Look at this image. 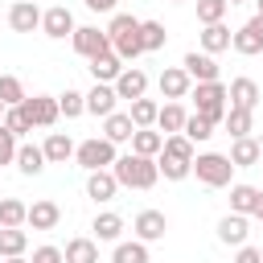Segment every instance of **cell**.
Here are the masks:
<instances>
[{
	"label": "cell",
	"instance_id": "cell-1",
	"mask_svg": "<svg viewBox=\"0 0 263 263\" xmlns=\"http://www.w3.org/2000/svg\"><path fill=\"white\" fill-rule=\"evenodd\" d=\"M111 173H115L119 189H152V185L160 181L156 160H152V156H136V152H123V156L111 164Z\"/></svg>",
	"mask_w": 263,
	"mask_h": 263
},
{
	"label": "cell",
	"instance_id": "cell-2",
	"mask_svg": "<svg viewBox=\"0 0 263 263\" xmlns=\"http://www.w3.org/2000/svg\"><path fill=\"white\" fill-rule=\"evenodd\" d=\"M189 99H193V111L197 115H205L214 127L226 119V111H230V86L218 78V82H193V90H189Z\"/></svg>",
	"mask_w": 263,
	"mask_h": 263
},
{
	"label": "cell",
	"instance_id": "cell-3",
	"mask_svg": "<svg viewBox=\"0 0 263 263\" xmlns=\"http://www.w3.org/2000/svg\"><path fill=\"white\" fill-rule=\"evenodd\" d=\"M193 177L205 185V189H226L230 177H234V164L226 152H197L193 160Z\"/></svg>",
	"mask_w": 263,
	"mask_h": 263
},
{
	"label": "cell",
	"instance_id": "cell-4",
	"mask_svg": "<svg viewBox=\"0 0 263 263\" xmlns=\"http://www.w3.org/2000/svg\"><path fill=\"white\" fill-rule=\"evenodd\" d=\"M74 160H78L86 173H99V168H111V164L119 160V148H115L107 136H90V140H82V144H78Z\"/></svg>",
	"mask_w": 263,
	"mask_h": 263
},
{
	"label": "cell",
	"instance_id": "cell-5",
	"mask_svg": "<svg viewBox=\"0 0 263 263\" xmlns=\"http://www.w3.org/2000/svg\"><path fill=\"white\" fill-rule=\"evenodd\" d=\"M70 45H74V53L78 58H99V53H111V37H107V29H99V25H78L74 29V37H70Z\"/></svg>",
	"mask_w": 263,
	"mask_h": 263
},
{
	"label": "cell",
	"instance_id": "cell-6",
	"mask_svg": "<svg viewBox=\"0 0 263 263\" xmlns=\"http://www.w3.org/2000/svg\"><path fill=\"white\" fill-rule=\"evenodd\" d=\"M156 86H160V99H164V103H181V99H189L193 78H189L181 66H164L160 78H156Z\"/></svg>",
	"mask_w": 263,
	"mask_h": 263
},
{
	"label": "cell",
	"instance_id": "cell-7",
	"mask_svg": "<svg viewBox=\"0 0 263 263\" xmlns=\"http://www.w3.org/2000/svg\"><path fill=\"white\" fill-rule=\"evenodd\" d=\"M74 12L66 8V4H53V8H45V16H41V33L45 37H53V41H66V37H74Z\"/></svg>",
	"mask_w": 263,
	"mask_h": 263
},
{
	"label": "cell",
	"instance_id": "cell-8",
	"mask_svg": "<svg viewBox=\"0 0 263 263\" xmlns=\"http://www.w3.org/2000/svg\"><path fill=\"white\" fill-rule=\"evenodd\" d=\"M234 53H242V58H255V53H263V16H251L247 25H238L234 29V45H230Z\"/></svg>",
	"mask_w": 263,
	"mask_h": 263
},
{
	"label": "cell",
	"instance_id": "cell-9",
	"mask_svg": "<svg viewBox=\"0 0 263 263\" xmlns=\"http://www.w3.org/2000/svg\"><path fill=\"white\" fill-rule=\"evenodd\" d=\"M21 107L29 111L33 127H53V123L62 119V111H58V99H53V95H33V99H25Z\"/></svg>",
	"mask_w": 263,
	"mask_h": 263
},
{
	"label": "cell",
	"instance_id": "cell-10",
	"mask_svg": "<svg viewBox=\"0 0 263 263\" xmlns=\"http://www.w3.org/2000/svg\"><path fill=\"white\" fill-rule=\"evenodd\" d=\"M132 230H136V238H140V242H160V238H164V230H168V218H164L160 210H140V214H136V222H132Z\"/></svg>",
	"mask_w": 263,
	"mask_h": 263
},
{
	"label": "cell",
	"instance_id": "cell-11",
	"mask_svg": "<svg viewBox=\"0 0 263 263\" xmlns=\"http://www.w3.org/2000/svg\"><path fill=\"white\" fill-rule=\"evenodd\" d=\"M247 238H251V218H242V214H226V218H218V242H226V247H247Z\"/></svg>",
	"mask_w": 263,
	"mask_h": 263
},
{
	"label": "cell",
	"instance_id": "cell-12",
	"mask_svg": "<svg viewBox=\"0 0 263 263\" xmlns=\"http://www.w3.org/2000/svg\"><path fill=\"white\" fill-rule=\"evenodd\" d=\"M181 70H185L193 82H218V62H214L210 53H201V49H189V53L181 58Z\"/></svg>",
	"mask_w": 263,
	"mask_h": 263
},
{
	"label": "cell",
	"instance_id": "cell-13",
	"mask_svg": "<svg viewBox=\"0 0 263 263\" xmlns=\"http://www.w3.org/2000/svg\"><path fill=\"white\" fill-rule=\"evenodd\" d=\"M115 103H119V95H115L111 82H95V86L86 90V115L107 119V115H115Z\"/></svg>",
	"mask_w": 263,
	"mask_h": 263
},
{
	"label": "cell",
	"instance_id": "cell-14",
	"mask_svg": "<svg viewBox=\"0 0 263 263\" xmlns=\"http://www.w3.org/2000/svg\"><path fill=\"white\" fill-rule=\"evenodd\" d=\"M58 222H62V205L53 197H37L29 205V222L25 226H33V230H58Z\"/></svg>",
	"mask_w": 263,
	"mask_h": 263
},
{
	"label": "cell",
	"instance_id": "cell-15",
	"mask_svg": "<svg viewBox=\"0 0 263 263\" xmlns=\"http://www.w3.org/2000/svg\"><path fill=\"white\" fill-rule=\"evenodd\" d=\"M41 8L37 4H25V0H12V8H8V29L12 33H33V29H41Z\"/></svg>",
	"mask_w": 263,
	"mask_h": 263
},
{
	"label": "cell",
	"instance_id": "cell-16",
	"mask_svg": "<svg viewBox=\"0 0 263 263\" xmlns=\"http://www.w3.org/2000/svg\"><path fill=\"white\" fill-rule=\"evenodd\" d=\"M115 95H119V99H127V103L144 99V95H148V74H144L140 66H127V70L115 78Z\"/></svg>",
	"mask_w": 263,
	"mask_h": 263
},
{
	"label": "cell",
	"instance_id": "cell-17",
	"mask_svg": "<svg viewBox=\"0 0 263 263\" xmlns=\"http://www.w3.org/2000/svg\"><path fill=\"white\" fill-rule=\"evenodd\" d=\"M115 193H119V181H115V173L111 168H99V173H86V197L90 201H115Z\"/></svg>",
	"mask_w": 263,
	"mask_h": 263
},
{
	"label": "cell",
	"instance_id": "cell-18",
	"mask_svg": "<svg viewBox=\"0 0 263 263\" xmlns=\"http://www.w3.org/2000/svg\"><path fill=\"white\" fill-rule=\"evenodd\" d=\"M259 99H263V90H259V82L255 78H230V107H242V111H255L259 107Z\"/></svg>",
	"mask_w": 263,
	"mask_h": 263
},
{
	"label": "cell",
	"instance_id": "cell-19",
	"mask_svg": "<svg viewBox=\"0 0 263 263\" xmlns=\"http://www.w3.org/2000/svg\"><path fill=\"white\" fill-rule=\"evenodd\" d=\"M259 201H263V189H255V185H230V214H242V218H255V210H259Z\"/></svg>",
	"mask_w": 263,
	"mask_h": 263
},
{
	"label": "cell",
	"instance_id": "cell-20",
	"mask_svg": "<svg viewBox=\"0 0 263 263\" xmlns=\"http://www.w3.org/2000/svg\"><path fill=\"white\" fill-rule=\"evenodd\" d=\"M86 70H90V78H95V82H111V86H115V78H119L127 66H123V58L111 49V53H99V58H90V66H86Z\"/></svg>",
	"mask_w": 263,
	"mask_h": 263
},
{
	"label": "cell",
	"instance_id": "cell-21",
	"mask_svg": "<svg viewBox=\"0 0 263 263\" xmlns=\"http://www.w3.org/2000/svg\"><path fill=\"white\" fill-rule=\"evenodd\" d=\"M136 132H140V127L132 123V115H127V111H115V115H107V119H103V136H107L115 148H119V144H132V136H136Z\"/></svg>",
	"mask_w": 263,
	"mask_h": 263
},
{
	"label": "cell",
	"instance_id": "cell-22",
	"mask_svg": "<svg viewBox=\"0 0 263 263\" xmlns=\"http://www.w3.org/2000/svg\"><path fill=\"white\" fill-rule=\"evenodd\" d=\"M226 156H230V164H234V168H255V164L263 160V148H259V140H255V136H242V140H234V144H230V152H226Z\"/></svg>",
	"mask_w": 263,
	"mask_h": 263
},
{
	"label": "cell",
	"instance_id": "cell-23",
	"mask_svg": "<svg viewBox=\"0 0 263 263\" xmlns=\"http://www.w3.org/2000/svg\"><path fill=\"white\" fill-rule=\"evenodd\" d=\"M197 41H201V53H210V58H214V53H226V49L234 45V33H230L226 25H205Z\"/></svg>",
	"mask_w": 263,
	"mask_h": 263
},
{
	"label": "cell",
	"instance_id": "cell-24",
	"mask_svg": "<svg viewBox=\"0 0 263 263\" xmlns=\"http://www.w3.org/2000/svg\"><path fill=\"white\" fill-rule=\"evenodd\" d=\"M185 119H189V111H185L181 103H160L156 132H164V136H181V132H185Z\"/></svg>",
	"mask_w": 263,
	"mask_h": 263
},
{
	"label": "cell",
	"instance_id": "cell-25",
	"mask_svg": "<svg viewBox=\"0 0 263 263\" xmlns=\"http://www.w3.org/2000/svg\"><path fill=\"white\" fill-rule=\"evenodd\" d=\"M41 148H45V160H49V164H66V160H70V156L78 152V144H74V140H70L66 132H49Z\"/></svg>",
	"mask_w": 263,
	"mask_h": 263
},
{
	"label": "cell",
	"instance_id": "cell-26",
	"mask_svg": "<svg viewBox=\"0 0 263 263\" xmlns=\"http://www.w3.org/2000/svg\"><path fill=\"white\" fill-rule=\"evenodd\" d=\"M90 230H95V242H119V234H123V218H119L115 210H103V214H95Z\"/></svg>",
	"mask_w": 263,
	"mask_h": 263
},
{
	"label": "cell",
	"instance_id": "cell-27",
	"mask_svg": "<svg viewBox=\"0 0 263 263\" xmlns=\"http://www.w3.org/2000/svg\"><path fill=\"white\" fill-rule=\"evenodd\" d=\"M132 152L136 156H160L164 152V132H156V127H140L136 136H132Z\"/></svg>",
	"mask_w": 263,
	"mask_h": 263
},
{
	"label": "cell",
	"instance_id": "cell-28",
	"mask_svg": "<svg viewBox=\"0 0 263 263\" xmlns=\"http://www.w3.org/2000/svg\"><path fill=\"white\" fill-rule=\"evenodd\" d=\"M29 222V205L21 197H0V230H21Z\"/></svg>",
	"mask_w": 263,
	"mask_h": 263
},
{
	"label": "cell",
	"instance_id": "cell-29",
	"mask_svg": "<svg viewBox=\"0 0 263 263\" xmlns=\"http://www.w3.org/2000/svg\"><path fill=\"white\" fill-rule=\"evenodd\" d=\"M62 255H66V263H99V242L78 234V238H70L62 247Z\"/></svg>",
	"mask_w": 263,
	"mask_h": 263
},
{
	"label": "cell",
	"instance_id": "cell-30",
	"mask_svg": "<svg viewBox=\"0 0 263 263\" xmlns=\"http://www.w3.org/2000/svg\"><path fill=\"white\" fill-rule=\"evenodd\" d=\"M222 127L230 132V140H242V136H251V132H255V111L230 107V111H226V119H222Z\"/></svg>",
	"mask_w": 263,
	"mask_h": 263
},
{
	"label": "cell",
	"instance_id": "cell-31",
	"mask_svg": "<svg viewBox=\"0 0 263 263\" xmlns=\"http://www.w3.org/2000/svg\"><path fill=\"white\" fill-rule=\"evenodd\" d=\"M45 164H49V160H45V148H41V144H21V152H16V168H21L25 177H37Z\"/></svg>",
	"mask_w": 263,
	"mask_h": 263
},
{
	"label": "cell",
	"instance_id": "cell-32",
	"mask_svg": "<svg viewBox=\"0 0 263 263\" xmlns=\"http://www.w3.org/2000/svg\"><path fill=\"white\" fill-rule=\"evenodd\" d=\"M127 115H132V123H136V127H156V115H160V103L144 95V99H136V103H132V111H127Z\"/></svg>",
	"mask_w": 263,
	"mask_h": 263
},
{
	"label": "cell",
	"instance_id": "cell-33",
	"mask_svg": "<svg viewBox=\"0 0 263 263\" xmlns=\"http://www.w3.org/2000/svg\"><path fill=\"white\" fill-rule=\"evenodd\" d=\"M25 247H29L25 226L21 230H0V259H16V255H25Z\"/></svg>",
	"mask_w": 263,
	"mask_h": 263
},
{
	"label": "cell",
	"instance_id": "cell-34",
	"mask_svg": "<svg viewBox=\"0 0 263 263\" xmlns=\"http://www.w3.org/2000/svg\"><path fill=\"white\" fill-rule=\"evenodd\" d=\"M111 263H148V242L132 238V242H115Z\"/></svg>",
	"mask_w": 263,
	"mask_h": 263
},
{
	"label": "cell",
	"instance_id": "cell-35",
	"mask_svg": "<svg viewBox=\"0 0 263 263\" xmlns=\"http://www.w3.org/2000/svg\"><path fill=\"white\" fill-rule=\"evenodd\" d=\"M140 41H144V53H156V49H164L168 33L160 21H140Z\"/></svg>",
	"mask_w": 263,
	"mask_h": 263
},
{
	"label": "cell",
	"instance_id": "cell-36",
	"mask_svg": "<svg viewBox=\"0 0 263 263\" xmlns=\"http://www.w3.org/2000/svg\"><path fill=\"white\" fill-rule=\"evenodd\" d=\"M58 111H62L66 119H78V115H86V95H82V90H74V86H66V90L58 95Z\"/></svg>",
	"mask_w": 263,
	"mask_h": 263
},
{
	"label": "cell",
	"instance_id": "cell-37",
	"mask_svg": "<svg viewBox=\"0 0 263 263\" xmlns=\"http://www.w3.org/2000/svg\"><path fill=\"white\" fill-rule=\"evenodd\" d=\"M160 156H173V160L193 164V160H197V144H189L185 136H164V152H160Z\"/></svg>",
	"mask_w": 263,
	"mask_h": 263
},
{
	"label": "cell",
	"instance_id": "cell-38",
	"mask_svg": "<svg viewBox=\"0 0 263 263\" xmlns=\"http://www.w3.org/2000/svg\"><path fill=\"white\" fill-rule=\"evenodd\" d=\"M29 95H25V82L16 74H0V103L4 107H21Z\"/></svg>",
	"mask_w": 263,
	"mask_h": 263
},
{
	"label": "cell",
	"instance_id": "cell-39",
	"mask_svg": "<svg viewBox=\"0 0 263 263\" xmlns=\"http://www.w3.org/2000/svg\"><path fill=\"white\" fill-rule=\"evenodd\" d=\"M181 136H185L189 144H205V140L214 136V123H210L205 115H197V111H193V115L185 119V132H181Z\"/></svg>",
	"mask_w": 263,
	"mask_h": 263
},
{
	"label": "cell",
	"instance_id": "cell-40",
	"mask_svg": "<svg viewBox=\"0 0 263 263\" xmlns=\"http://www.w3.org/2000/svg\"><path fill=\"white\" fill-rule=\"evenodd\" d=\"M226 12H230L226 0H197V21H201V29H205V25H222Z\"/></svg>",
	"mask_w": 263,
	"mask_h": 263
},
{
	"label": "cell",
	"instance_id": "cell-41",
	"mask_svg": "<svg viewBox=\"0 0 263 263\" xmlns=\"http://www.w3.org/2000/svg\"><path fill=\"white\" fill-rule=\"evenodd\" d=\"M4 127L21 140V136H29V132H33V119H29V111H25V107H8V111H4Z\"/></svg>",
	"mask_w": 263,
	"mask_h": 263
},
{
	"label": "cell",
	"instance_id": "cell-42",
	"mask_svg": "<svg viewBox=\"0 0 263 263\" xmlns=\"http://www.w3.org/2000/svg\"><path fill=\"white\" fill-rule=\"evenodd\" d=\"M156 168H160V177H164V181H185V177H193V164L173 160V156H156Z\"/></svg>",
	"mask_w": 263,
	"mask_h": 263
},
{
	"label": "cell",
	"instance_id": "cell-43",
	"mask_svg": "<svg viewBox=\"0 0 263 263\" xmlns=\"http://www.w3.org/2000/svg\"><path fill=\"white\" fill-rule=\"evenodd\" d=\"M16 152H21V140L0 123V164H16Z\"/></svg>",
	"mask_w": 263,
	"mask_h": 263
},
{
	"label": "cell",
	"instance_id": "cell-44",
	"mask_svg": "<svg viewBox=\"0 0 263 263\" xmlns=\"http://www.w3.org/2000/svg\"><path fill=\"white\" fill-rule=\"evenodd\" d=\"M29 263H66V255H62V247H49V242H45V247H37V251H33V259H29Z\"/></svg>",
	"mask_w": 263,
	"mask_h": 263
},
{
	"label": "cell",
	"instance_id": "cell-45",
	"mask_svg": "<svg viewBox=\"0 0 263 263\" xmlns=\"http://www.w3.org/2000/svg\"><path fill=\"white\" fill-rule=\"evenodd\" d=\"M234 263H263V251L247 242V247H238V255H234Z\"/></svg>",
	"mask_w": 263,
	"mask_h": 263
},
{
	"label": "cell",
	"instance_id": "cell-46",
	"mask_svg": "<svg viewBox=\"0 0 263 263\" xmlns=\"http://www.w3.org/2000/svg\"><path fill=\"white\" fill-rule=\"evenodd\" d=\"M82 4H86L90 12H111V16H115V8H119V0H82Z\"/></svg>",
	"mask_w": 263,
	"mask_h": 263
},
{
	"label": "cell",
	"instance_id": "cell-47",
	"mask_svg": "<svg viewBox=\"0 0 263 263\" xmlns=\"http://www.w3.org/2000/svg\"><path fill=\"white\" fill-rule=\"evenodd\" d=\"M255 222H259V226H263V201H259V210H255Z\"/></svg>",
	"mask_w": 263,
	"mask_h": 263
},
{
	"label": "cell",
	"instance_id": "cell-48",
	"mask_svg": "<svg viewBox=\"0 0 263 263\" xmlns=\"http://www.w3.org/2000/svg\"><path fill=\"white\" fill-rule=\"evenodd\" d=\"M255 16H263V0H255Z\"/></svg>",
	"mask_w": 263,
	"mask_h": 263
},
{
	"label": "cell",
	"instance_id": "cell-49",
	"mask_svg": "<svg viewBox=\"0 0 263 263\" xmlns=\"http://www.w3.org/2000/svg\"><path fill=\"white\" fill-rule=\"evenodd\" d=\"M4 263H29V259H25V255H16V259H4Z\"/></svg>",
	"mask_w": 263,
	"mask_h": 263
},
{
	"label": "cell",
	"instance_id": "cell-50",
	"mask_svg": "<svg viewBox=\"0 0 263 263\" xmlns=\"http://www.w3.org/2000/svg\"><path fill=\"white\" fill-rule=\"evenodd\" d=\"M4 111H8V107H4V103H0V123H4Z\"/></svg>",
	"mask_w": 263,
	"mask_h": 263
},
{
	"label": "cell",
	"instance_id": "cell-51",
	"mask_svg": "<svg viewBox=\"0 0 263 263\" xmlns=\"http://www.w3.org/2000/svg\"><path fill=\"white\" fill-rule=\"evenodd\" d=\"M226 4H230V8H234V4H247V0H226Z\"/></svg>",
	"mask_w": 263,
	"mask_h": 263
},
{
	"label": "cell",
	"instance_id": "cell-52",
	"mask_svg": "<svg viewBox=\"0 0 263 263\" xmlns=\"http://www.w3.org/2000/svg\"><path fill=\"white\" fill-rule=\"evenodd\" d=\"M255 140H259V148H263V132H259V136H255Z\"/></svg>",
	"mask_w": 263,
	"mask_h": 263
},
{
	"label": "cell",
	"instance_id": "cell-53",
	"mask_svg": "<svg viewBox=\"0 0 263 263\" xmlns=\"http://www.w3.org/2000/svg\"><path fill=\"white\" fill-rule=\"evenodd\" d=\"M25 4H37V0H25Z\"/></svg>",
	"mask_w": 263,
	"mask_h": 263
},
{
	"label": "cell",
	"instance_id": "cell-54",
	"mask_svg": "<svg viewBox=\"0 0 263 263\" xmlns=\"http://www.w3.org/2000/svg\"><path fill=\"white\" fill-rule=\"evenodd\" d=\"M173 4H185V0H173Z\"/></svg>",
	"mask_w": 263,
	"mask_h": 263
},
{
	"label": "cell",
	"instance_id": "cell-55",
	"mask_svg": "<svg viewBox=\"0 0 263 263\" xmlns=\"http://www.w3.org/2000/svg\"><path fill=\"white\" fill-rule=\"evenodd\" d=\"M0 263H4V259H0Z\"/></svg>",
	"mask_w": 263,
	"mask_h": 263
}]
</instances>
